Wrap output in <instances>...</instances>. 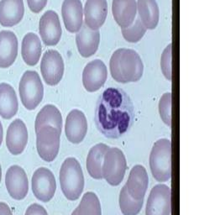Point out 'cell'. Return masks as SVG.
Listing matches in <instances>:
<instances>
[{"mask_svg":"<svg viewBox=\"0 0 215 215\" xmlns=\"http://www.w3.org/2000/svg\"><path fill=\"white\" fill-rule=\"evenodd\" d=\"M135 112L131 99L122 89L108 88L97 103L96 125L104 136L117 139L131 127Z\"/></svg>","mask_w":215,"mask_h":215,"instance_id":"cell-1","label":"cell"},{"mask_svg":"<svg viewBox=\"0 0 215 215\" xmlns=\"http://www.w3.org/2000/svg\"><path fill=\"white\" fill-rule=\"evenodd\" d=\"M109 67L112 77L121 83L138 82L143 75L142 60L139 54L131 49L121 48L114 52Z\"/></svg>","mask_w":215,"mask_h":215,"instance_id":"cell-2","label":"cell"},{"mask_svg":"<svg viewBox=\"0 0 215 215\" xmlns=\"http://www.w3.org/2000/svg\"><path fill=\"white\" fill-rule=\"evenodd\" d=\"M60 184L65 197L70 201L80 198L84 188V176L78 160L74 157L65 160L60 170Z\"/></svg>","mask_w":215,"mask_h":215,"instance_id":"cell-3","label":"cell"},{"mask_svg":"<svg viewBox=\"0 0 215 215\" xmlns=\"http://www.w3.org/2000/svg\"><path fill=\"white\" fill-rule=\"evenodd\" d=\"M150 167L157 182H167L171 177V142L170 139L157 140L150 155Z\"/></svg>","mask_w":215,"mask_h":215,"instance_id":"cell-4","label":"cell"},{"mask_svg":"<svg viewBox=\"0 0 215 215\" xmlns=\"http://www.w3.org/2000/svg\"><path fill=\"white\" fill-rule=\"evenodd\" d=\"M19 92L24 107L28 110L36 109L44 96V87L39 74L35 71L24 72L20 79Z\"/></svg>","mask_w":215,"mask_h":215,"instance_id":"cell-5","label":"cell"},{"mask_svg":"<svg viewBox=\"0 0 215 215\" xmlns=\"http://www.w3.org/2000/svg\"><path fill=\"white\" fill-rule=\"evenodd\" d=\"M127 169V162L123 152L119 148L107 150L103 164V178L111 186H118L123 181Z\"/></svg>","mask_w":215,"mask_h":215,"instance_id":"cell-6","label":"cell"},{"mask_svg":"<svg viewBox=\"0 0 215 215\" xmlns=\"http://www.w3.org/2000/svg\"><path fill=\"white\" fill-rule=\"evenodd\" d=\"M36 132L38 154L43 160L51 162L59 152L61 133L51 126H44Z\"/></svg>","mask_w":215,"mask_h":215,"instance_id":"cell-7","label":"cell"},{"mask_svg":"<svg viewBox=\"0 0 215 215\" xmlns=\"http://www.w3.org/2000/svg\"><path fill=\"white\" fill-rule=\"evenodd\" d=\"M31 187L32 192L37 199L43 203L50 202L56 192L55 176L47 168H38L32 176Z\"/></svg>","mask_w":215,"mask_h":215,"instance_id":"cell-8","label":"cell"},{"mask_svg":"<svg viewBox=\"0 0 215 215\" xmlns=\"http://www.w3.org/2000/svg\"><path fill=\"white\" fill-rule=\"evenodd\" d=\"M40 71L48 85L55 86L60 83L64 73V62L61 54L55 50L45 52L40 62Z\"/></svg>","mask_w":215,"mask_h":215,"instance_id":"cell-9","label":"cell"},{"mask_svg":"<svg viewBox=\"0 0 215 215\" xmlns=\"http://www.w3.org/2000/svg\"><path fill=\"white\" fill-rule=\"evenodd\" d=\"M171 199L170 187L164 184L155 186L148 198L145 215H170Z\"/></svg>","mask_w":215,"mask_h":215,"instance_id":"cell-10","label":"cell"},{"mask_svg":"<svg viewBox=\"0 0 215 215\" xmlns=\"http://www.w3.org/2000/svg\"><path fill=\"white\" fill-rule=\"evenodd\" d=\"M5 186L12 198L24 199L29 191L28 177L24 169L17 165L8 168L5 175Z\"/></svg>","mask_w":215,"mask_h":215,"instance_id":"cell-11","label":"cell"},{"mask_svg":"<svg viewBox=\"0 0 215 215\" xmlns=\"http://www.w3.org/2000/svg\"><path fill=\"white\" fill-rule=\"evenodd\" d=\"M107 67L101 60L92 61L85 67L83 73V83L88 92L99 90L107 80Z\"/></svg>","mask_w":215,"mask_h":215,"instance_id":"cell-12","label":"cell"},{"mask_svg":"<svg viewBox=\"0 0 215 215\" xmlns=\"http://www.w3.org/2000/svg\"><path fill=\"white\" fill-rule=\"evenodd\" d=\"M28 142V130L23 120H14L9 124L6 134V145L12 155H20Z\"/></svg>","mask_w":215,"mask_h":215,"instance_id":"cell-13","label":"cell"},{"mask_svg":"<svg viewBox=\"0 0 215 215\" xmlns=\"http://www.w3.org/2000/svg\"><path fill=\"white\" fill-rule=\"evenodd\" d=\"M40 34L45 45H56L61 37V26L58 14L49 10L41 16L40 20Z\"/></svg>","mask_w":215,"mask_h":215,"instance_id":"cell-14","label":"cell"},{"mask_svg":"<svg viewBox=\"0 0 215 215\" xmlns=\"http://www.w3.org/2000/svg\"><path fill=\"white\" fill-rule=\"evenodd\" d=\"M88 132V121L83 112L73 109L69 113L66 120L65 133L67 139L72 144L81 143Z\"/></svg>","mask_w":215,"mask_h":215,"instance_id":"cell-15","label":"cell"},{"mask_svg":"<svg viewBox=\"0 0 215 215\" xmlns=\"http://www.w3.org/2000/svg\"><path fill=\"white\" fill-rule=\"evenodd\" d=\"M148 183L149 177L145 168L141 165H136L130 171L125 187L132 198L136 200L144 201Z\"/></svg>","mask_w":215,"mask_h":215,"instance_id":"cell-16","label":"cell"},{"mask_svg":"<svg viewBox=\"0 0 215 215\" xmlns=\"http://www.w3.org/2000/svg\"><path fill=\"white\" fill-rule=\"evenodd\" d=\"M65 27L69 32L76 33L83 25V8L81 0H64L61 8Z\"/></svg>","mask_w":215,"mask_h":215,"instance_id":"cell-17","label":"cell"},{"mask_svg":"<svg viewBox=\"0 0 215 215\" xmlns=\"http://www.w3.org/2000/svg\"><path fill=\"white\" fill-rule=\"evenodd\" d=\"M107 14L106 0H87L83 13L85 24L92 30H98L104 24Z\"/></svg>","mask_w":215,"mask_h":215,"instance_id":"cell-18","label":"cell"},{"mask_svg":"<svg viewBox=\"0 0 215 215\" xmlns=\"http://www.w3.org/2000/svg\"><path fill=\"white\" fill-rule=\"evenodd\" d=\"M24 14V0L0 1V24L4 27H13L19 24Z\"/></svg>","mask_w":215,"mask_h":215,"instance_id":"cell-19","label":"cell"},{"mask_svg":"<svg viewBox=\"0 0 215 215\" xmlns=\"http://www.w3.org/2000/svg\"><path fill=\"white\" fill-rule=\"evenodd\" d=\"M76 45L81 56L89 57L94 55L100 42V33L98 30H92L86 24L77 32L76 37Z\"/></svg>","mask_w":215,"mask_h":215,"instance_id":"cell-20","label":"cell"},{"mask_svg":"<svg viewBox=\"0 0 215 215\" xmlns=\"http://www.w3.org/2000/svg\"><path fill=\"white\" fill-rule=\"evenodd\" d=\"M18 39L10 30L0 31V67L8 68L15 61L18 55Z\"/></svg>","mask_w":215,"mask_h":215,"instance_id":"cell-21","label":"cell"},{"mask_svg":"<svg viewBox=\"0 0 215 215\" xmlns=\"http://www.w3.org/2000/svg\"><path fill=\"white\" fill-rule=\"evenodd\" d=\"M113 15L121 28H126L134 22L137 14L136 0H113Z\"/></svg>","mask_w":215,"mask_h":215,"instance_id":"cell-22","label":"cell"},{"mask_svg":"<svg viewBox=\"0 0 215 215\" xmlns=\"http://www.w3.org/2000/svg\"><path fill=\"white\" fill-rule=\"evenodd\" d=\"M18 109L19 102L14 88L6 83H0V116L4 120H10Z\"/></svg>","mask_w":215,"mask_h":215,"instance_id":"cell-23","label":"cell"},{"mask_svg":"<svg viewBox=\"0 0 215 215\" xmlns=\"http://www.w3.org/2000/svg\"><path fill=\"white\" fill-rule=\"evenodd\" d=\"M44 126L55 128L61 133L62 116L59 109L52 104H47L44 106L36 116L35 123L36 131Z\"/></svg>","mask_w":215,"mask_h":215,"instance_id":"cell-24","label":"cell"},{"mask_svg":"<svg viewBox=\"0 0 215 215\" xmlns=\"http://www.w3.org/2000/svg\"><path fill=\"white\" fill-rule=\"evenodd\" d=\"M21 54L24 62L29 66H35L40 61L41 43L36 34L28 33L22 40Z\"/></svg>","mask_w":215,"mask_h":215,"instance_id":"cell-25","label":"cell"},{"mask_svg":"<svg viewBox=\"0 0 215 215\" xmlns=\"http://www.w3.org/2000/svg\"><path fill=\"white\" fill-rule=\"evenodd\" d=\"M108 149L107 145L97 144L91 148L87 158V169L92 178L100 180L103 178V164L104 155Z\"/></svg>","mask_w":215,"mask_h":215,"instance_id":"cell-26","label":"cell"},{"mask_svg":"<svg viewBox=\"0 0 215 215\" xmlns=\"http://www.w3.org/2000/svg\"><path fill=\"white\" fill-rule=\"evenodd\" d=\"M137 8L139 18L145 27L153 30L159 21V8L155 0H138Z\"/></svg>","mask_w":215,"mask_h":215,"instance_id":"cell-27","label":"cell"},{"mask_svg":"<svg viewBox=\"0 0 215 215\" xmlns=\"http://www.w3.org/2000/svg\"><path fill=\"white\" fill-rule=\"evenodd\" d=\"M76 215H102L99 199L94 192H86L76 208Z\"/></svg>","mask_w":215,"mask_h":215,"instance_id":"cell-28","label":"cell"},{"mask_svg":"<svg viewBox=\"0 0 215 215\" xmlns=\"http://www.w3.org/2000/svg\"><path fill=\"white\" fill-rule=\"evenodd\" d=\"M143 206V201L135 199L129 195L125 186L120 195V210L123 215H138Z\"/></svg>","mask_w":215,"mask_h":215,"instance_id":"cell-29","label":"cell"},{"mask_svg":"<svg viewBox=\"0 0 215 215\" xmlns=\"http://www.w3.org/2000/svg\"><path fill=\"white\" fill-rule=\"evenodd\" d=\"M146 30L147 29L145 27L140 19L138 17L136 21L133 22L129 26L126 28H122V34L123 38L127 41L136 43L142 39L146 32Z\"/></svg>","mask_w":215,"mask_h":215,"instance_id":"cell-30","label":"cell"},{"mask_svg":"<svg viewBox=\"0 0 215 215\" xmlns=\"http://www.w3.org/2000/svg\"><path fill=\"white\" fill-rule=\"evenodd\" d=\"M159 112L164 123L169 127L171 125V93L163 94L159 103Z\"/></svg>","mask_w":215,"mask_h":215,"instance_id":"cell-31","label":"cell"},{"mask_svg":"<svg viewBox=\"0 0 215 215\" xmlns=\"http://www.w3.org/2000/svg\"><path fill=\"white\" fill-rule=\"evenodd\" d=\"M160 67L164 76L169 81L171 80V44L164 50L160 58Z\"/></svg>","mask_w":215,"mask_h":215,"instance_id":"cell-32","label":"cell"},{"mask_svg":"<svg viewBox=\"0 0 215 215\" xmlns=\"http://www.w3.org/2000/svg\"><path fill=\"white\" fill-rule=\"evenodd\" d=\"M30 9L34 13H40L45 7L47 0H27Z\"/></svg>","mask_w":215,"mask_h":215,"instance_id":"cell-33","label":"cell"},{"mask_svg":"<svg viewBox=\"0 0 215 215\" xmlns=\"http://www.w3.org/2000/svg\"><path fill=\"white\" fill-rule=\"evenodd\" d=\"M24 215H48L44 207L38 203H33L26 209Z\"/></svg>","mask_w":215,"mask_h":215,"instance_id":"cell-34","label":"cell"},{"mask_svg":"<svg viewBox=\"0 0 215 215\" xmlns=\"http://www.w3.org/2000/svg\"><path fill=\"white\" fill-rule=\"evenodd\" d=\"M0 215H13L9 206L4 202H0Z\"/></svg>","mask_w":215,"mask_h":215,"instance_id":"cell-35","label":"cell"},{"mask_svg":"<svg viewBox=\"0 0 215 215\" xmlns=\"http://www.w3.org/2000/svg\"><path fill=\"white\" fill-rule=\"evenodd\" d=\"M3 138H4V128H3L1 121H0V146L3 142Z\"/></svg>","mask_w":215,"mask_h":215,"instance_id":"cell-36","label":"cell"},{"mask_svg":"<svg viewBox=\"0 0 215 215\" xmlns=\"http://www.w3.org/2000/svg\"><path fill=\"white\" fill-rule=\"evenodd\" d=\"M2 180V168H1V165H0V182Z\"/></svg>","mask_w":215,"mask_h":215,"instance_id":"cell-37","label":"cell"},{"mask_svg":"<svg viewBox=\"0 0 215 215\" xmlns=\"http://www.w3.org/2000/svg\"><path fill=\"white\" fill-rule=\"evenodd\" d=\"M72 215H76V209L74 210V211L72 212Z\"/></svg>","mask_w":215,"mask_h":215,"instance_id":"cell-38","label":"cell"}]
</instances>
